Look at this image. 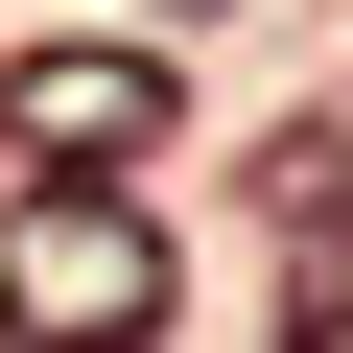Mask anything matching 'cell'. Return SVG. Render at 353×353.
Instances as JSON below:
<instances>
[{
	"label": "cell",
	"instance_id": "obj_2",
	"mask_svg": "<svg viewBox=\"0 0 353 353\" xmlns=\"http://www.w3.org/2000/svg\"><path fill=\"white\" fill-rule=\"evenodd\" d=\"M0 141H24L48 189H118V165L165 141V71L141 48H24V71H0Z\"/></svg>",
	"mask_w": 353,
	"mask_h": 353
},
{
	"label": "cell",
	"instance_id": "obj_3",
	"mask_svg": "<svg viewBox=\"0 0 353 353\" xmlns=\"http://www.w3.org/2000/svg\"><path fill=\"white\" fill-rule=\"evenodd\" d=\"M165 24H236V0H165Z\"/></svg>",
	"mask_w": 353,
	"mask_h": 353
},
{
	"label": "cell",
	"instance_id": "obj_1",
	"mask_svg": "<svg viewBox=\"0 0 353 353\" xmlns=\"http://www.w3.org/2000/svg\"><path fill=\"white\" fill-rule=\"evenodd\" d=\"M0 330H24V353H141L165 330V236L118 189H24V212H0Z\"/></svg>",
	"mask_w": 353,
	"mask_h": 353
}]
</instances>
